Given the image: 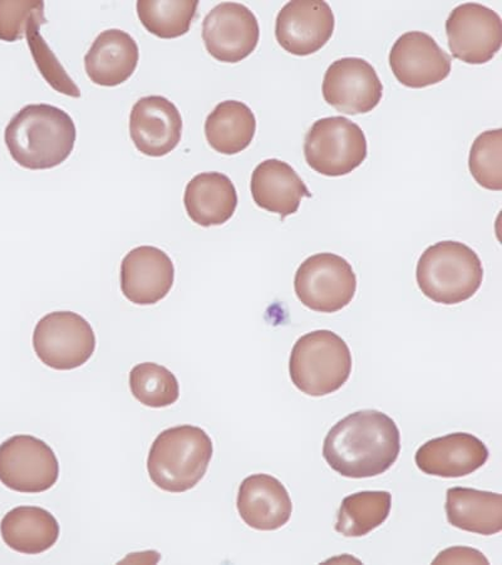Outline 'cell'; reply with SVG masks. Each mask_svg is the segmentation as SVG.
<instances>
[{
    "label": "cell",
    "mask_w": 502,
    "mask_h": 565,
    "mask_svg": "<svg viewBox=\"0 0 502 565\" xmlns=\"http://www.w3.org/2000/svg\"><path fill=\"white\" fill-rule=\"evenodd\" d=\"M250 190L255 204L280 215L281 221L298 212L303 198H312L297 171L278 159L263 161L255 168Z\"/></svg>",
    "instance_id": "obj_19"
},
{
    "label": "cell",
    "mask_w": 502,
    "mask_h": 565,
    "mask_svg": "<svg viewBox=\"0 0 502 565\" xmlns=\"http://www.w3.org/2000/svg\"><path fill=\"white\" fill-rule=\"evenodd\" d=\"M197 7V0H140L137 15L148 32L173 40L190 31Z\"/></svg>",
    "instance_id": "obj_26"
},
{
    "label": "cell",
    "mask_w": 502,
    "mask_h": 565,
    "mask_svg": "<svg viewBox=\"0 0 502 565\" xmlns=\"http://www.w3.org/2000/svg\"><path fill=\"white\" fill-rule=\"evenodd\" d=\"M388 491H360L343 499L335 523V532L346 537H361L377 530L391 513Z\"/></svg>",
    "instance_id": "obj_25"
},
{
    "label": "cell",
    "mask_w": 502,
    "mask_h": 565,
    "mask_svg": "<svg viewBox=\"0 0 502 565\" xmlns=\"http://www.w3.org/2000/svg\"><path fill=\"white\" fill-rule=\"evenodd\" d=\"M447 521L458 530L495 535L502 531V497L470 488H451L446 494Z\"/></svg>",
    "instance_id": "obj_22"
},
{
    "label": "cell",
    "mask_w": 502,
    "mask_h": 565,
    "mask_svg": "<svg viewBox=\"0 0 502 565\" xmlns=\"http://www.w3.org/2000/svg\"><path fill=\"white\" fill-rule=\"evenodd\" d=\"M334 26L330 4L322 0H295L278 13L276 36L281 49L296 56H309L332 39Z\"/></svg>",
    "instance_id": "obj_13"
},
{
    "label": "cell",
    "mask_w": 502,
    "mask_h": 565,
    "mask_svg": "<svg viewBox=\"0 0 502 565\" xmlns=\"http://www.w3.org/2000/svg\"><path fill=\"white\" fill-rule=\"evenodd\" d=\"M259 39L257 17L241 3L217 4L203 22V40L207 52L224 63H237L249 57L257 49Z\"/></svg>",
    "instance_id": "obj_11"
},
{
    "label": "cell",
    "mask_w": 502,
    "mask_h": 565,
    "mask_svg": "<svg viewBox=\"0 0 502 565\" xmlns=\"http://www.w3.org/2000/svg\"><path fill=\"white\" fill-rule=\"evenodd\" d=\"M400 452V434L394 418L362 409L338 422L327 434L323 458L340 476L366 479L382 476Z\"/></svg>",
    "instance_id": "obj_1"
},
{
    "label": "cell",
    "mask_w": 502,
    "mask_h": 565,
    "mask_svg": "<svg viewBox=\"0 0 502 565\" xmlns=\"http://www.w3.org/2000/svg\"><path fill=\"white\" fill-rule=\"evenodd\" d=\"M184 204L189 217L197 225H223L235 214L236 189L222 172H201L189 182Z\"/></svg>",
    "instance_id": "obj_21"
},
{
    "label": "cell",
    "mask_w": 502,
    "mask_h": 565,
    "mask_svg": "<svg viewBox=\"0 0 502 565\" xmlns=\"http://www.w3.org/2000/svg\"><path fill=\"white\" fill-rule=\"evenodd\" d=\"M60 462L51 446L31 435L0 445V482L22 494H41L57 484Z\"/></svg>",
    "instance_id": "obj_9"
},
{
    "label": "cell",
    "mask_w": 502,
    "mask_h": 565,
    "mask_svg": "<svg viewBox=\"0 0 502 565\" xmlns=\"http://www.w3.org/2000/svg\"><path fill=\"white\" fill-rule=\"evenodd\" d=\"M179 108L162 96L142 97L130 116V135L146 157L162 158L178 148L182 136Z\"/></svg>",
    "instance_id": "obj_15"
},
{
    "label": "cell",
    "mask_w": 502,
    "mask_h": 565,
    "mask_svg": "<svg viewBox=\"0 0 502 565\" xmlns=\"http://www.w3.org/2000/svg\"><path fill=\"white\" fill-rule=\"evenodd\" d=\"M33 349L45 366L71 371L84 366L96 351V334L86 319L73 312H52L36 323Z\"/></svg>",
    "instance_id": "obj_8"
},
{
    "label": "cell",
    "mask_w": 502,
    "mask_h": 565,
    "mask_svg": "<svg viewBox=\"0 0 502 565\" xmlns=\"http://www.w3.org/2000/svg\"><path fill=\"white\" fill-rule=\"evenodd\" d=\"M0 534L9 548L22 554H41L57 544V519L40 507H18L0 523Z\"/></svg>",
    "instance_id": "obj_23"
},
{
    "label": "cell",
    "mask_w": 502,
    "mask_h": 565,
    "mask_svg": "<svg viewBox=\"0 0 502 565\" xmlns=\"http://www.w3.org/2000/svg\"><path fill=\"white\" fill-rule=\"evenodd\" d=\"M236 507L244 523L261 532L280 530L293 513L288 490L267 473H255L243 480Z\"/></svg>",
    "instance_id": "obj_18"
},
{
    "label": "cell",
    "mask_w": 502,
    "mask_h": 565,
    "mask_svg": "<svg viewBox=\"0 0 502 565\" xmlns=\"http://www.w3.org/2000/svg\"><path fill=\"white\" fill-rule=\"evenodd\" d=\"M471 175L483 189L502 190V130H489L474 139L469 158Z\"/></svg>",
    "instance_id": "obj_29"
},
{
    "label": "cell",
    "mask_w": 502,
    "mask_h": 565,
    "mask_svg": "<svg viewBox=\"0 0 502 565\" xmlns=\"http://www.w3.org/2000/svg\"><path fill=\"white\" fill-rule=\"evenodd\" d=\"M175 280V267L169 255L150 245L127 253L121 264V290L137 306L157 305L165 298Z\"/></svg>",
    "instance_id": "obj_16"
},
{
    "label": "cell",
    "mask_w": 502,
    "mask_h": 565,
    "mask_svg": "<svg viewBox=\"0 0 502 565\" xmlns=\"http://www.w3.org/2000/svg\"><path fill=\"white\" fill-rule=\"evenodd\" d=\"M213 454V441L203 428L191 425L168 428L151 446L150 479L168 493H186L204 479Z\"/></svg>",
    "instance_id": "obj_3"
},
{
    "label": "cell",
    "mask_w": 502,
    "mask_h": 565,
    "mask_svg": "<svg viewBox=\"0 0 502 565\" xmlns=\"http://www.w3.org/2000/svg\"><path fill=\"white\" fill-rule=\"evenodd\" d=\"M383 96V85L370 62L359 57L337 60L323 79V97L338 113L369 114Z\"/></svg>",
    "instance_id": "obj_12"
},
{
    "label": "cell",
    "mask_w": 502,
    "mask_h": 565,
    "mask_svg": "<svg viewBox=\"0 0 502 565\" xmlns=\"http://www.w3.org/2000/svg\"><path fill=\"white\" fill-rule=\"evenodd\" d=\"M366 135L343 116L324 117L310 127L305 140V157L318 174L338 178L351 174L367 159Z\"/></svg>",
    "instance_id": "obj_6"
},
{
    "label": "cell",
    "mask_w": 502,
    "mask_h": 565,
    "mask_svg": "<svg viewBox=\"0 0 502 565\" xmlns=\"http://www.w3.org/2000/svg\"><path fill=\"white\" fill-rule=\"evenodd\" d=\"M489 459V450L477 436L449 434L427 441L416 452V465L426 476L462 478L478 471Z\"/></svg>",
    "instance_id": "obj_17"
},
{
    "label": "cell",
    "mask_w": 502,
    "mask_h": 565,
    "mask_svg": "<svg viewBox=\"0 0 502 565\" xmlns=\"http://www.w3.org/2000/svg\"><path fill=\"white\" fill-rule=\"evenodd\" d=\"M257 132V118L252 108L241 102L218 104L205 122L206 140L218 153L236 154L252 143Z\"/></svg>",
    "instance_id": "obj_24"
},
{
    "label": "cell",
    "mask_w": 502,
    "mask_h": 565,
    "mask_svg": "<svg viewBox=\"0 0 502 565\" xmlns=\"http://www.w3.org/2000/svg\"><path fill=\"white\" fill-rule=\"evenodd\" d=\"M43 2H2L0 0V40L17 42L23 39L26 25Z\"/></svg>",
    "instance_id": "obj_30"
},
{
    "label": "cell",
    "mask_w": 502,
    "mask_h": 565,
    "mask_svg": "<svg viewBox=\"0 0 502 565\" xmlns=\"http://www.w3.org/2000/svg\"><path fill=\"white\" fill-rule=\"evenodd\" d=\"M4 140L18 166L49 170L65 162L77 140L72 117L47 104L29 105L9 121Z\"/></svg>",
    "instance_id": "obj_2"
},
{
    "label": "cell",
    "mask_w": 502,
    "mask_h": 565,
    "mask_svg": "<svg viewBox=\"0 0 502 565\" xmlns=\"http://www.w3.org/2000/svg\"><path fill=\"white\" fill-rule=\"evenodd\" d=\"M47 23L44 17V6L36 9L32 14L29 25H26V41H29L32 57L36 68L49 85L57 93L70 97L79 98L81 89L75 84L65 68L61 65L56 54H54L47 42L43 40L41 26Z\"/></svg>",
    "instance_id": "obj_28"
},
{
    "label": "cell",
    "mask_w": 502,
    "mask_h": 565,
    "mask_svg": "<svg viewBox=\"0 0 502 565\" xmlns=\"http://www.w3.org/2000/svg\"><path fill=\"white\" fill-rule=\"evenodd\" d=\"M446 34L455 58L468 65H483L501 49V17L487 6L460 4L447 18Z\"/></svg>",
    "instance_id": "obj_10"
},
{
    "label": "cell",
    "mask_w": 502,
    "mask_h": 565,
    "mask_svg": "<svg viewBox=\"0 0 502 565\" xmlns=\"http://www.w3.org/2000/svg\"><path fill=\"white\" fill-rule=\"evenodd\" d=\"M352 367L349 344L328 330L301 335L290 353V380L307 396L334 394L350 380Z\"/></svg>",
    "instance_id": "obj_5"
},
{
    "label": "cell",
    "mask_w": 502,
    "mask_h": 565,
    "mask_svg": "<svg viewBox=\"0 0 502 565\" xmlns=\"http://www.w3.org/2000/svg\"><path fill=\"white\" fill-rule=\"evenodd\" d=\"M295 290L300 303L312 311L337 313L352 302L357 276L341 255L319 253L300 264Z\"/></svg>",
    "instance_id": "obj_7"
},
{
    "label": "cell",
    "mask_w": 502,
    "mask_h": 565,
    "mask_svg": "<svg viewBox=\"0 0 502 565\" xmlns=\"http://www.w3.org/2000/svg\"><path fill=\"white\" fill-rule=\"evenodd\" d=\"M416 279L419 290L432 302L460 305L478 294L483 280L482 262L467 244L436 243L419 257Z\"/></svg>",
    "instance_id": "obj_4"
},
{
    "label": "cell",
    "mask_w": 502,
    "mask_h": 565,
    "mask_svg": "<svg viewBox=\"0 0 502 565\" xmlns=\"http://www.w3.org/2000/svg\"><path fill=\"white\" fill-rule=\"evenodd\" d=\"M139 45L121 30H107L95 40L85 56V70L94 84L116 87L125 84L139 65Z\"/></svg>",
    "instance_id": "obj_20"
},
{
    "label": "cell",
    "mask_w": 502,
    "mask_h": 565,
    "mask_svg": "<svg viewBox=\"0 0 502 565\" xmlns=\"http://www.w3.org/2000/svg\"><path fill=\"white\" fill-rule=\"evenodd\" d=\"M130 388L133 397L143 406L168 407L178 403L179 381L173 373L158 363L146 362L130 372Z\"/></svg>",
    "instance_id": "obj_27"
},
{
    "label": "cell",
    "mask_w": 502,
    "mask_h": 565,
    "mask_svg": "<svg viewBox=\"0 0 502 565\" xmlns=\"http://www.w3.org/2000/svg\"><path fill=\"white\" fill-rule=\"evenodd\" d=\"M389 67L402 85L424 88L450 76L451 57L425 32H406L389 52Z\"/></svg>",
    "instance_id": "obj_14"
}]
</instances>
